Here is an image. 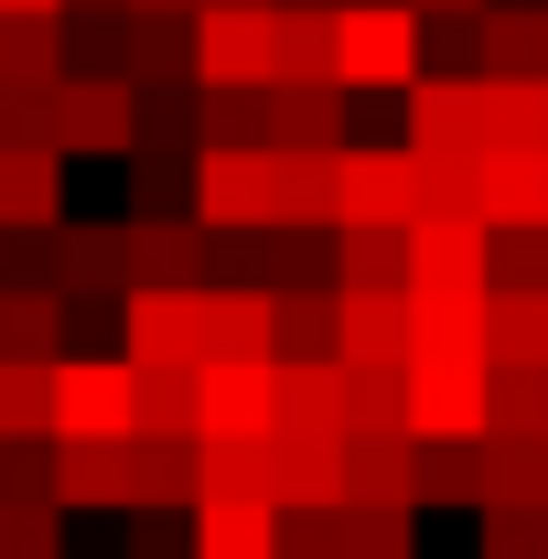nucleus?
<instances>
[{
	"instance_id": "5",
	"label": "nucleus",
	"mask_w": 548,
	"mask_h": 559,
	"mask_svg": "<svg viewBox=\"0 0 548 559\" xmlns=\"http://www.w3.org/2000/svg\"><path fill=\"white\" fill-rule=\"evenodd\" d=\"M270 11H194V86L205 97H270Z\"/></svg>"
},
{
	"instance_id": "42",
	"label": "nucleus",
	"mask_w": 548,
	"mask_h": 559,
	"mask_svg": "<svg viewBox=\"0 0 548 559\" xmlns=\"http://www.w3.org/2000/svg\"><path fill=\"white\" fill-rule=\"evenodd\" d=\"M484 441H419V506H484Z\"/></svg>"
},
{
	"instance_id": "7",
	"label": "nucleus",
	"mask_w": 548,
	"mask_h": 559,
	"mask_svg": "<svg viewBox=\"0 0 548 559\" xmlns=\"http://www.w3.org/2000/svg\"><path fill=\"white\" fill-rule=\"evenodd\" d=\"M55 301L86 312V301H130V226H97V215H65L55 226Z\"/></svg>"
},
{
	"instance_id": "21",
	"label": "nucleus",
	"mask_w": 548,
	"mask_h": 559,
	"mask_svg": "<svg viewBox=\"0 0 548 559\" xmlns=\"http://www.w3.org/2000/svg\"><path fill=\"white\" fill-rule=\"evenodd\" d=\"M334 162L344 151H270V226L334 237Z\"/></svg>"
},
{
	"instance_id": "51",
	"label": "nucleus",
	"mask_w": 548,
	"mask_h": 559,
	"mask_svg": "<svg viewBox=\"0 0 548 559\" xmlns=\"http://www.w3.org/2000/svg\"><path fill=\"white\" fill-rule=\"evenodd\" d=\"M270 11H355V0H270Z\"/></svg>"
},
{
	"instance_id": "1",
	"label": "nucleus",
	"mask_w": 548,
	"mask_h": 559,
	"mask_svg": "<svg viewBox=\"0 0 548 559\" xmlns=\"http://www.w3.org/2000/svg\"><path fill=\"white\" fill-rule=\"evenodd\" d=\"M334 75H344V97H355V86L409 97L419 75H430V22H419V11H388V0H355L334 22Z\"/></svg>"
},
{
	"instance_id": "17",
	"label": "nucleus",
	"mask_w": 548,
	"mask_h": 559,
	"mask_svg": "<svg viewBox=\"0 0 548 559\" xmlns=\"http://www.w3.org/2000/svg\"><path fill=\"white\" fill-rule=\"evenodd\" d=\"M409 151H484V75H419L409 86Z\"/></svg>"
},
{
	"instance_id": "53",
	"label": "nucleus",
	"mask_w": 548,
	"mask_h": 559,
	"mask_svg": "<svg viewBox=\"0 0 548 559\" xmlns=\"http://www.w3.org/2000/svg\"><path fill=\"white\" fill-rule=\"evenodd\" d=\"M388 11H409V0H388Z\"/></svg>"
},
{
	"instance_id": "37",
	"label": "nucleus",
	"mask_w": 548,
	"mask_h": 559,
	"mask_svg": "<svg viewBox=\"0 0 548 559\" xmlns=\"http://www.w3.org/2000/svg\"><path fill=\"white\" fill-rule=\"evenodd\" d=\"M205 366H140V441H194Z\"/></svg>"
},
{
	"instance_id": "2",
	"label": "nucleus",
	"mask_w": 548,
	"mask_h": 559,
	"mask_svg": "<svg viewBox=\"0 0 548 559\" xmlns=\"http://www.w3.org/2000/svg\"><path fill=\"white\" fill-rule=\"evenodd\" d=\"M55 441H140V366L130 355H65L55 366Z\"/></svg>"
},
{
	"instance_id": "11",
	"label": "nucleus",
	"mask_w": 548,
	"mask_h": 559,
	"mask_svg": "<svg viewBox=\"0 0 548 559\" xmlns=\"http://www.w3.org/2000/svg\"><path fill=\"white\" fill-rule=\"evenodd\" d=\"M65 226V151L55 140H0V237Z\"/></svg>"
},
{
	"instance_id": "48",
	"label": "nucleus",
	"mask_w": 548,
	"mask_h": 559,
	"mask_svg": "<svg viewBox=\"0 0 548 559\" xmlns=\"http://www.w3.org/2000/svg\"><path fill=\"white\" fill-rule=\"evenodd\" d=\"M0 22H65V0H0Z\"/></svg>"
},
{
	"instance_id": "20",
	"label": "nucleus",
	"mask_w": 548,
	"mask_h": 559,
	"mask_svg": "<svg viewBox=\"0 0 548 559\" xmlns=\"http://www.w3.org/2000/svg\"><path fill=\"white\" fill-rule=\"evenodd\" d=\"M270 301H279L270 366H344V290H270Z\"/></svg>"
},
{
	"instance_id": "49",
	"label": "nucleus",
	"mask_w": 548,
	"mask_h": 559,
	"mask_svg": "<svg viewBox=\"0 0 548 559\" xmlns=\"http://www.w3.org/2000/svg\"><path fill=\"white\" fill-rule=\"evenodd\" d=\"M75 22H108V11H130V0H65Z\"/></svg>"
},
{
	"instance_id": "43",
	"label": "nucleus",
	"mask_w": 548,
	"mask_h": 559,
	"mask_svg": "<svg viewBox=\"0 0 548 559\" xmlns=\"http://www.w3.org/2000/svg\"><path fill=\"white\" fill-rule=\"evenodd\" d=\"M205 495H259L270 506V441H205Z\"/></svg>"
},
{
	"instance_id": "24",
	"label": "nucleus",
	"mask_w": 548,
	"mask_h": 559,
	"mask_svg": "<svg viewBox=\"0 0 548 559\" xmlns=\"http://www.w3.org/2000/svg\"><path fill=\"white\" fill-rule=\"evenodd\" d=\"M355 108L344 86H270V151H344Z\"/></svg>"
},
{
	"instance_id": "18",
	"label": "nucleus",
	"mask_w": 548,
	"mask_h": 559,
	"mask_svg": "<svg viewBox=\"0 0 548 559\" xmlns=\"http://www.w3.org/2000/svg\"><path fill=\"white\" fill-rule=\"evenodd\" d=\"M409 430L419 441H484V366H409Z\"/></svg>"
},
{
	"instance_id": "4",
	"label": "nucleus",
	"mask_w": 548,
	"mask_h": 559,
	"mask_svg": "<svg viewBox=\"0 0 548 559\" xmlns=\"http://www.w3.org/2000/svg\"><path fill=\"white\" fill-rule=\"evenodd\" d=\"M409 290L419 301H484L495 290V226L484 215H419L409 226Z\"/></svg>"
},
{
	"instance_id": "26",
	"label": "nucleus",
	"mask_w": 548,
	"mask_h": 559,
	"mask_svg": "<svg viewBox=\"0 0 548 559\" xmlns=\"http://www.w3.org/2000/svg\"><path fill=\"white\" fill-rule=\"evenodd\" d=\"M334 22L344 11H270V55H279L270 86H344L334 75Z\"/></svg>"
},
{
	"instance_id": "33",
	"label": "nucleus",
	"mask_w": 548,
	"mask_h": 559,
	"mask_svg": "<svg viewBox=\"0 0 548 559\" xmlns=\"http://www.w3.org/2000/svg\"><path fill=\"white\" fill-rule=\"evenodd\" d=\"M484 345L495 366H548V290H484Z\"/></svg>"
},
{
	"instance_id": "16",
	"label": "nucleus",
	"mask_w": 548,
	"mask_h": 559,
	"mask_svg": "<svg viewBox=\"0 0 548 559\" xmlns=\"http://www.w3.org/2000/svg\"><path fill=\"white\" fill-rule=\"evenodd\" d=\"M270 334H279L270 290H248V280H215L205 290V366H270Z\"/></svg>"
},
{
	"instance_id": "38",
	"label": "nucleus",
	"mask_w": 548,
	"mask_h": 559,
	"mask_svg": "<svg viewBox=\"0 0 548 559\" xmlns=\"http://www.w3.org/2000/svg\"><path fill=\"white\" fill-rule=\"evenodd\" d=\"M474 463H484V506H548V441H484Z\"/></svg>"
},
{
	"instance_id": "19",
	"label": "nucleus",
	"mask_w": 548,
	"mask_h": 559,
	"mask_svg": "<svg viewBox=\"0 0 548 559\" xmlns=\"http://www.w3.org/2000/svg\"><path fill=\"white\" fill-rule=\"evenodd\" d=\"M409 355H419L409 290H344V366H409Z\"/></svg>"
},
{
	"instance_id": "46",
	"label": "nucleus",
	"mask_w": 548,
	"mask_h": 559,
	"mask_svg": "<svg viewBox=\"0 0 548 559\" xmlns=\"http://www.w3.org/2000/svg\"><path fill=\"white\" fill-rule=\"evenodd\" d=\"M430 75H484V22H430Z\"/></svg>"
},
{
	"instance_id": "30",
	"label": "nucleus",
	"mask_w": 548,
	"mask_h": 559,
	"mask_svg": "<svg viewBox=\"0 0 548 559\" xmlns=\"http://www.w3.org/2000/svg\"><path fill=\"white\" fill-rule=\"evenodd\" d=\"M65 86V22H0V97H55Z\"/></svg>"
},
{
	"instance_id": "9",
	"label": "nucleus",
	"mask_w": 548,
	"mask_h": 559,
	"mask_svg": "<svg viewBox=\"0 0 548 559\" xmlns=\"http://www.w3.org/2000/svg\"><path fill=\"white\" fill-rule=\"evenodd\" d=\"M194 226L205 237L270 226V151H194Z\"/></svg>"
},
{
	"instance_id": "32",
	"label": "nucleus",
	"mask_w": 548,
	"mask_h": 559,
	"mask_svg": "<svg viewBox=\"0 0 548 559\" xmlns=\"http://www.w3.org/2000/svg\"><path fill=\"white\" fill-rule=\"evenodd\" d=\"M484 75H548V11L484 0Z\"/></svg>"
},
{
	"instance_id": "36",
	"label": "nucleus",
	"mask_w": 548,
	"mask_h": 559,
	"mask_svg": "<svg viewBox=\"0 0 548 559\" xmlns=\"http://www.w3.org/2000/svg\"><path fill=\"white\" fill-rule=\"evenodd\" d=\"M366 430H409V366H344V441Z\"/></svg>"
},
{
	"instance_id": "31",
	"label": "nucleus",
	"mask_w": 548,
	"mask_h": 559,
	"mask_svg": "<svg viewBox=\"0 0 548 559\" xmlns=\"http://www.w3.org/2000/svg\"><path fill=\"white\" fill-rule=\"evenodd\" d=\"M130 86H194V11H162V22H140L130 11Z\"/></svg>"
},
{
	"instance_id": "44",
	"label": "nucleus",
	"mask_w": 548,
	"mask_h": 559,
	"mask_svg": "<svg viewBox=\"0 0 548 559\" xmlns=\"http://www.w3.org/2000/svg\"><path fill=\"white\" fill-rule=\"evenodd\" d=\"M484 559H548V506H484Z\"/></svg>"
},
{
	"instance_id": "40",
	"label": "nucleus",
	"mask_w": 548,
	"mask_h": 559,
	"mask_svg": "<svg viewBox=\"0 0 548 559\" xmlns=\"http://www.w3.org/2000/svg\"><path fill=\"white\" fill-rule=\"evenodd\" d=\"M55 441V366H0V452Z\"/></svg>"
},
{
	"instance_id": "45",
	"label": "nucleus",
	"mask_w": 548,
	"mask_h": 559,
	"mask_svg": "<svg viewBox=\"0 0 548 559\" xmlns=\"http://www.w3.org/2000/svg\"><path fill=\"white\" fill-rule=\"evenodd\" d=\"M495 290H548V226H505L495 237Z\"/></svg>"
},
{
	"instance_id": "27",
	"label": "nucleus",
	"mask_w": 548,
	"mask_h": 559,
	"mask_svg": "<svg viewBox=\"0 0 548 559\" xmlns=\"http://www.w3.org/2000/svg\"><path fill=\"white\" fill-rule=\"evenodd\" d=\"M334 290H409V226H334Z\"/></svg>"
},
{
	"instance_id": "47",
	"label": "nucleus",
	"mask_w": 548,
	"mask_h": 559,
	"mask_svg": "<svg viewBox=\"0 0 548 559\" xmlns=\"http://www.w3.org/2000/svg\"><path fill=\"white\" fill-rule=\"evenodd\" d=\"M419 22H484V0H409Z\"/></svg>"
},
{
	"instance_id": "29",
	"label": "nucleus",
	"mask_w": 548,
	"mask_h": 559,
	"mask_svg": "<svg viewBox=\"0 0 548 559\" xmlns=\"http://www.w3.org/2000/svg\"><path fill=\"white\" fill-rule=\"evenodd\" d=\"M484 441H548V366H484Z\"/></svg>"
},
{
	"instance_id": "8",
	"label": "nucleus",
	"mask_w": 548,
	"mask_h": 559,
	"mask_svg": "<svg viewBox=\"0 0 548 559\" xmlns=\"http://www.w3.org/2000/svg\"><path fill=\"white\" fill-rule=\"evenodd\" d=\"M119 355L130 366H205V290H130L119 301Z\"/></svg>"
},
{
	"instance_id": "3",
	"label": "nucleus",
	"mask_w": 548,
	"mask_h": 559,
	"mask_svg": "<svg viewBox=\"0 0 548 559\" xmlns=\"http://www.w3.org/2000/svg\"><path fill=\"white\" fill-rule=\"evenodd\" d=\"M334 226H419V162H409V140H344V162H334Z\"/></svg>"
},
{
	"instance_id": "22",
	"label": "nucleus",
	"mask_w": 548,
	"mask_h": 559,
	"mask_svg": "<svg viewBox=\"0 0 548 559\" xmlns=\"http://www.w3.org/2000/svg\"><path fill=\"white\" fill-rule=\"evenodd\" d=\"M65 334H75V312L55 290H11L0 280V366H65Z\"/></svg>"
},
{
	"instance_id": "28",
	"label": "nucleus",
	"mask_w": 548,
	"mask_h": 559,
	"mask_svg": "<svg viewBox=\"0 0 548 559\" xmlns=\"http://www.w3.org/2000/svg\"><path fill=\"white\" fill-rule=\"evenodd\" d=\"M484 151H548V75H484Z\"/></svg>"
},
{
	"instance_id": "41",
	"label": "nucleus",
	"mask_w": 548,
	"mask_h": 559,
	"mask_svg": "<svg viewBox=\"0 0 548 559\" xmlns=\"http://www.w3.org/2000/svg\"><path fill=\"white\" fill-rule=\"evenodd\" d=\"M130 215H194V151H130Z\"/></svg>"
},
{
	"instance_id": "6",
	"label": "nucleus",
	"mask_w": 548,
	"mask_h": 559,
	"mask_svg": "<svg viewBox=\"0 0 548 559\" xmlns=\"http://www.w3.org/2000/svg\"><path fill=\"white\" fill-rule=\"evenodd\" d=\"M55 151H97V162H130L140 151V86L130 75H65L55 97Z\"/></svg>"
},
{
	"instance_id": "35",
	"label": "nucleus",
	"mask_w": 548,
	"mask_h": 559,
	"mask_svg": "<svg viewBox=\"0 0 548 559\" xmlns=\"http://www.w3.org/2000/svg\"><path fill=\"white\" fill-rule=\"evenodd\" d=\"M334 527V559H419V516L398 506H323Z\"/></svg>"
},
{
	"instance_id": "39",
	"label": "nucleus",
	"mask_w": 548,
	"mask_h": 559,
	"mask_svg": "<svg viewBox=\"0 0 548 559\" xmlns=\"http://www.w3.org/2000/svg\"><path fill=\"white\" fill-rule=\"evenodd\" d=\"M419 162V215H484V151H409Z\"/></svg>"
},
{
	"instance_id": "34",
	"label": "nucleus",
	"mask_w": 548,
	"mask_h": 559,
	"mask_svg": "<svg viewBox=\"0 0 548 559\" xmlns=\"http://www.w3.org/2000/svg\"><path fill=\"white\" fill-rule=\"evenodd\" d=\"M419 301V290H409ZM409 366H495L484 345V301H419V355Z\"/></svg>"
},
{
	"instance_id": "25",
	"label": "nucleus",
	"mask_w": 548,
	"mask_h": 559,
	"mask_svg": "<svg viewBox=\"0 0 548 559\" xmlns=\"http://www.w3.org/2000/svg\"><path fill=\"white\" fill-rule=\"evenodd\" d=\"M484 226H548V151H484Z\"/></svg>"
},
{
	"instance_id": "12",
	"label": "nucleus",
	"mask_w": 548,
	"mask_h": 559,
	"mask_svg": "<svg viewBox=\"0 0 548 559\" xmlns=\"http://www.w3.org/2000/svg\"><path fill=\"white\" fill-rule=\"evenodd\" d=\"M270 419H279V366H205L194 441H270Z\"/></svg>"
},
{
	"instance_id": "23",
	"label": "nucleus",
	"mask_w": 548,
	"mask_h": 559,
	"mask_svg": "<svg viewBox=\"0 0 548 559\" xmlns=\"http://www.w3.org/2000/svg\"><path fill=\"white\" fill-rule=\"evenodd\" d=\"M194 559H279V506H259V495H205L194 506Z\"/></svg>"
},
{
	"instance_id": "14",
	"label": "nucleus",
	"mask_w": 548,
	"mask_h": 559,
	"mask_svg": "<svg viewBox=\"0 0 548 559\" xmlns=\"http://www.w3.org/2000/svg\"><path fill=\"white\" fill-rule=\"evenodd\" d=\"M55 506H140V441H55Z\"/></svg>"
},
{
	"instance_id": "50",
	"label": "nucleus",
	"mask_w": 548,
	"mask_h": 559,
	"mask_svg": "<svg viewBox=\"0 0 548 559\" xmlns=\"http://www.w3.org/2000/svg\"><path fill=\"white\" fill-rule=\"evenodd\" d=\"M130 11H140V22H162V11H194V0H130Z\"/></svg>"
},
{
	"instance_id": "10",
	"label": "nucleus",
	"mask_w": 548,
	"mask_h": 559,
	"mask_svg": "<svg viewBox=\"0 0 548 559\" xmlns=\"http://www.w3.org/2000/svg\"><path fill=\"white\" fill-rule=\"evenodd\" d=\"M130 290H215V237L194 215H130Z\"/></svg>"
},
{
	"instance_id": "52",
	"label": "nucleus",
	"mask_w": 548,
	"mask_h": 559,
	"mask_svg": "<svg viewBox=\"0 0 548 559\" xmlns=\"http://www.w3.org/2000/svg\"><path fill=\"white\" fill-rule=\"evenodd\" d=\"M194 11H270V0H194Z\"/></svg>"
},
{
	"instance_id": "15",
	"label": "nucleus",
	"mask_w": 548,
	"mask_h": 559,
	"mask_svg": "<svg viewBox=\"0 0 548 559\" xmlns=\"http://www.w3.org/2000/svg\"><path fill=\"white\" fill-rule=\"evenodd\" d=\"M344 506H398V516H419V441L409 430L344 441Z\"/></svg>"
},
{
	"instance_id": "13",
	"label": "nucleus",
	"mask_w": 548,
	"mask_h": 559,
	"mask_svg": "<svg viewBox=\"0 0 548 559\" xmlns=\"http://www.w3.org/2000/svg\"><path fill=\"white\" fill-rule=\"evenodd\" d=\"M279 452H344V366H279Z\"/></svg>"
}]
</instances>
